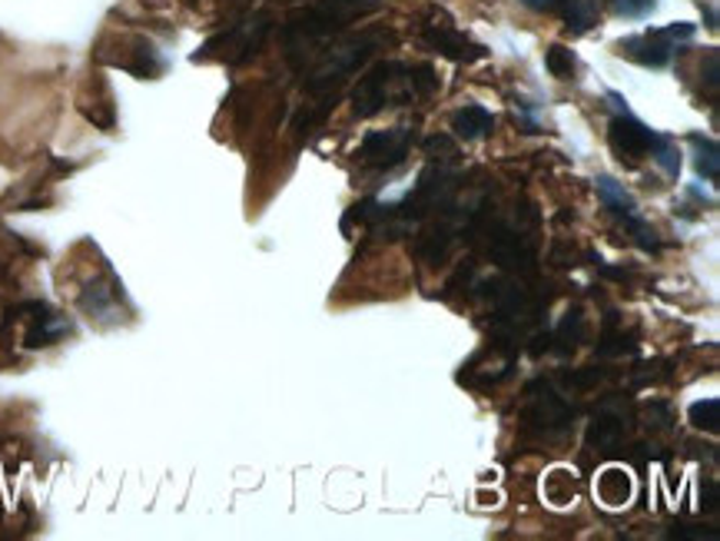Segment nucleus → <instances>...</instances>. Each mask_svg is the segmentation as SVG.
Listing matches in <instances>:
<instances>
[{"instance_id": "f257e3e1", "label": "nucleus", "mask_w": 720, "mask_h": 541, "mask_svg": "<svg viewBox=\"0 0 720 541\" xmlns=\"http://www.w3.org/2000/svg\"><path fill=\"white\" fill-rule=\"evenodd\" d=\"M439 87V77L428 64L418 67H405L395 60L375 64L352 90V110L356 116H375L385 106L405 103L412 97H428L431 90Z\"/></svg>"}, {"instance_id": "f03ea898", "label": "nucleus", "mask_w": 720, "mask_h": 541, "mask_svg": "<svg viewBox=\"0 0 720 541\" xmlns=\"http://www.w3.org/2000/svg\"><path fill=\"white\" fill-rule=\"evenodd\" d=\"M385 0H316V4L303 8L300 14H293L282 27V44L290 50V60L316 44V41H326L339 31H346L352 21H362L369 14H375Z\"/></svg>"}, {"instance_id": "7ed1b4c3", "label": "nucleus", "mask_w": 720, "mask_h": 541, "mask_svg": "<svg viewBox=\"0 0 720 541\" xmlns=\"http://www.w3.org/2000/svg\"><path fill=\"white\" fill-rule=\"evenodd\" d=\"M269 18H249V21H243V24H236V27H229V31H223L220 37H213V41H206L203 47H200V54H193V60H226V64H243V60H249L259 47H262V41L269 37Z\"/></svg>"}, {"instance_id": "20e7f679", "label": "nucleus", "mask_w": 720, "mask_h": 541, "mask_svg": "<svg viewBox=\"0 0 720 541\" xmlns=\"http://www.w3.org/2000/svg\"><path fill=\"white\" fill-rule=\"evenodd\" d=\"M382 34H365V37H356L349 41L346 47H336L323 57V64L310 74L306 80V90L310 93H323L329 87H336L342 77H349L352 70H359V64H365L372 57V50L379 47Z\"/></svg>"}, {"instance_id": "39448f33", "label": "nucleus", "mask_w": 720, "mask_h": 541, "mask_svg": "<svg viewBox=\"0 0 720 541\" xmlns=\"http://www.w3.org/2000/svg\"><path fill=\"white\" fill-rule=\"evenodd\" d=\"M687 37H694V24H671L664 31H648V34H634V37L618 41V54L641 64V67L661 70L674 57V41H687Z\"/></svg>"}, {"instance_id": "423d86ee", "label": "nucleus", "mask_w": 720, "mask_h": 541, "mask_svg": "<svg viewBox=\"0 0 720 541\" xmlns=\"http://www.w3.org/2000/svg\"><path fill=\"white\" fill-rule=\"evenodd\" d=\"M664 137L657 129H651L648 123H641L638 116H631L628 110L618 113L608 126V144L611 150L618 154V160H641V157H651L657 150Z\"/></svg>"}, {"instance_id": "0eeeda50", "label": "nucleus", "mask_w": 720, "mask_h": 541, "mask_svg": "<svg viewBox=\"0 0 720 541\" xmlns=\"http://www.w3.org/2000/svg\"><path fill=\"white\" fill-rule=\"evenodd\" d=\"M439 18H442V24H439V21L421 24V37H425V44H428L431 50H439L442 57L459 60V64H472V60H482V57H485V47H482V44H475L472 37H465L446 14H439Z\"/></svg>"}, {"instance_id": "6e6552de", "label": "nucleus", "mask_w": 720, "mask_h": 541, "mask_svg": "<svg viewBox=\"0 0 720 541\" xmlns=\"http://www.w3.org/2000/svg\"><path fill=\"white\" fill-rule=\"evenodd\" d=\"M408 147H412V129L408 126H395V129H385V133L375 129L362 140L359 160L365 167H375V170H392L405 160Z\"/></svg>"}, {"instance_id": "1a4fd4ad", "label": "nucleus", "mask_w": 720, "mask_h": 541, "mask_svg": "<svg viewBox=\"0 0 720 541\" xmlns=\"http://www.w3.org/2000/svg\"><path fill=\"white\" fill-rule=\"evenodd\" d=\"M37 316H34V326L27 329V336H24V342L31 346V349H41V346H50V342H57L60 336H67L70 333V323L60 316V313H50L44 303H37V309H34Z\"/></svg>"}, {"instance_id": "9d476101", "label": "nucleus", "mask_w": 720, "mask_h": 541, "mask_svg": "<svg viewBox=\"0 0 720 541\" xmlns=\"http://www.w3.org/2000/svg\"><path fill=\"white\" fill-rule=\"evenodd\" d=\"M452 129H455V137H459V140L472 144V140L488 137V133L495 129V116H492L485 106L472 103V106H462V110L452 116Z\"/></svg>"}, {"instance_id": "9b49d317", "label": "nucleus", "mask_w": 720, "mask_h": 541, "mask_svg": "<svg viewBox=\"0 0 720 541\" xmlns=\"http://www.w3.org/2000/svg\"><path fill=\"white\" fill-rule=\"evenodd\" d=\"M113 67H123V70H130V74H136V77H143V80H150V77L160 74L164 64H160L154 44H147V41H133V44H130V57H116Z\"/></svg>"}, {"instance_id": "f8f14e48", "label": "nucleus", "mask_w": 720, "mask_h": 541, "mask_svg": "<svg viewBox=\"0 0 720 541\" xmlns=\"http://www.w3.org/2000/svg\"><path fill=\"white\" fill-rule=\"evenodd\" d=\"M595 187H598L601 203H605L615 216H621V219L638 216V203H634V196L625 190V183H618V180H611V177H598Z\"/></svg>"}, {"instance_id": "ddd939ff", "label": "nucleus", "mask_w": 720, "mask_h": 541, "mask_svg": "<svg viewBox=\"0 0 720 541\" xmlns=\"http://www.w3.org/2000/svg\"><path fill=\"white\" fill-rule=\"evenodd\" d=\"M558 14L564 18L571 34H588L598 24V4L595 0H561Z\"/></svg>"}, {"instance_id": "4468645a", "label": "nucleus", "mask_w": 720, "mask_h": 541, "mask_svg": "<svg viewBox=\"0 0 720 541\" xmlns=\"http://www.w3.org/2000/svg\"><path fill=\"white\" fill-rule=\"evenodd\" d=\"M687 140H690V144H694V150H697V160H694L697 173H700L707 183H717V180H720V157H717V144H713L710 137H700V133H690Z\"/></svg>"}, {"instance_id": "2eb2a0df", "label": "nucleus", "mask_w": 720, "mask_h": 541, "mask_svg": "<svg viewBox=\"0 0 720 541\" xmlns=\"http://www.w3.org/2000/svg\"><path fill=\"white\" fill-rule=\"evenodd\" d=\"M687 419L694 429H707L710 436L720 432V402L717 398H700L687 409Z\"/></svg>"}, {"instance_id": "dca6fc26", "label": "nucleus", "mask_w": 720, "mask_h": 541, "mask_svg": "<svg viewBox=\"0 0 720 541\" xmlns=\"http://www.w3.org/2000/svg\"><path fill=\"white\" fill-rule=\"evenodd\" d=\"M544 67H548L551 77H558V80H571V77H574V54H571L567 47L554 44V47L544 54Z\"/></svg>"}, {"instance_id": "f3484780", "label": "nucleus", "mask_w": 720, "mask_h": 541, "mask_svg": "<svg viewBox=\"0 0 720 541\" xmlns=\"http://www.w3.org/2000/svg\"><path fill=\"white\" fill-rule=\"evenodd\" d=\"M611 11L628 21H644L657 11V0H608Z\"/></svg>"}, {"instance_id": "a211bd4d", "label": "nucleus", "mask_w": 720, "mask_h": 541, "mask_svg": "<svg viewBox=\"0 0 720 541\" xmlns=\"http://www.w3.org/2000/svg\"><path fill=\"white\" fill-rule=\"evenodd\" d=\"M651 157L657 160V167H661L667 177H677V173H680V150H677V144H674L671 137H664Z\"/></svg>"}, {"instance_id": "6ab92c4d", "label": "nucleus", "mask_w": 720, "mask_h": 541, "mask_svg": "<svg viewBox=\"0 0 720 541\" xmlns=\"http://www.w3.org/2000/svg\"><path fill=\"white\" fill-rule=\"evenodd\" d=\"M621 432H625V426L618 422V419H611V416H598L595 419V426H592V442H598V446H611V442H618L621 439Z\"/></svg>"}, {"instance_id": "aec40b11", "label": "nucleus", "mask_w": 720, "mask_h": 541, "mask_svg": "<svg viewBox=\"0 0 720 541\" xmlns=\"http://www.w3.org/2000/svg\"><path fill=\"white\" fill-rule=\"evenodd\" d=\"M425 150H428L431 157L446 154L442 160H455V157H459V150H455V144H452L449 137H428V140H425Z\"/></svg>"}, {"instance_id": "412c9836", "label": "nucleus", "mask_w": 720, "mask_h": 541, "mask_svg": "<svg viewBox=\"0 0 720 541\" xmlns=\"http://www.w3.org/2000/svg\"><path fill=\"white\" fill-rule=\"evenodd\" d=\"M521 4L538 11V14H558L561 11V0H521Z\"/></svg>"}]
</instances>
